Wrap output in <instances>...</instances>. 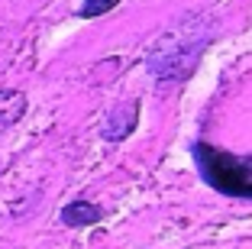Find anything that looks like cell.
<instances>
[{
    "instance_id": "1",
    "label": "cell",
    "mask_w": 252,
    "mask_h": 249,
    "mask_svg": "<svg viewBox=\"0 0 252 249\" xmlns=\"http://www.w3.org/2000/svg\"><path fill=\"white\" fill-rule=\"evenodd\" d=\"M136 123H139V104L123 101V104H117V110L110 113V120H107V126H104V136L107 140H126V136L136 130Z\"/></svg>"
},
{
    "instance_id": "2",
    "label": "cell",
    "mask_w": 252,
    "mask_h": 249,
    "mask_svg": "<svg viewBox=\"0 0 252 249\" xmlns=\"http://www.w3.org/2000/svg\"><path fill=\"white\" fill-rule=\"evenodd\" d=\"M26 113V94L23 91H0V133L20 123Z\"/></svg>"
},
{
    "instance_id": "4",
    "label": "cell",
    "mask_w": 252,
    "mask_h": 249,
    "mask_svg": "<svg viewBox=\"0 0 252 249\" xmlns=\"http://www.w3.org/2000/svg\"><path fill=\"white\" fill-rule=\"evenodd\" d=\"M117 3H120V0H88V3L81 7V16H84V20H91V16H100V13H107V10H113Z\"/></svg>"
},
{
    "instance_id": "3",
    "label": "cell",
    "mask_w": 252,
    "mask_h": 249,
    "mask_svg": "<svg viewBox=\"0 0 252 249\" xmlns=\"http://www.w3.org/2000/svg\"><path fill=\"white\" fill-rule=\"evenodd\" d=\"M100 217H104V211L97 204H91V201H71V204L62 211V223H65V227H91V223H97Z\"/></svg>"
}]
</instances>
